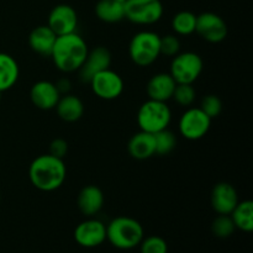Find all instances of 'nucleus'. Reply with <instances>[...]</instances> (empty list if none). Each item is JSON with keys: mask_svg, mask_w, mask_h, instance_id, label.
Listing matches in <instances>:
<instances>
[{"mask_svg": "<svg viewBox=\"0 0 253 253\" xmlns=\"http://www.w3.org/2000/svg\"><path fill=\"white\" fill-rule=\"evenodd\" d=\"M195 32L210 43H219L226 39L227 25L220 15L207 11L197 16Z\"/></svg>", "mask_w": 253, "mask_h": 253, "instance_id": "10", "label": "nucleus"}, {"mask_svg": "<svg viewBox=\"0 0 253 253\" xmlns=\"http://www.w3.org/2000/svg\"><path fill=\"white\" fill-rule=\"evenodd\" d=\"M160 44V35L153 31H140L131 39L128 44V56L136 66H151L161 56Z\"/></svg>", "mask_w": 253, "mask_h": 253, "instance_id": "4", "label": "nucleus"}, {"mask_svg": "<svg viewBox=\"0 0 253 253\" xmlns=\"http://www.w3.org/2000/svg\"><path fill=\"white\" fill-rule=\"evenodd\" d=\"M47 26L57 36L73 34L77 31V26H78V14L71 5L59 4L49 12Z\"/></svg>", "mask_w": 253, "mask_h": 253, "instance_id": "11", "label": "nucleus"}, {"mask_svg": "<svg viewBox=\"0 0 253 253\" xmlns=\"http://www.w3.org/2000/svg\"><path fill=\"white\" fill-rule=\"evenodd\" d=\"M57 35L47 25L35 27L29 36V44L35 53L42 57H51L56 43Z\"/></svg>", "mask_w": 253, "mask_h": 253, "instance_id": "18", "label": "nucleus"}, {"mask_svg": "<svg viewBox=\"0 0 253 253\" xmlns=\"http://www.w3.org/2000/svg\"><path fill=\"white\" fill-rule=\"evenodd\" d=\"M195 96H197V91H195L193 84H177L172 98L174 99L178 105L189 108L194 103Z\"/></svg>", "mask_w": 253, "mask_h": 253, "instance_id": "27", "label": "nucleus"}, {"mask_svg": "<svg viewBox=\"0 0 253 253\" xmlns=\"http://www.w3.org/2000/svg\"><path fill=\"white\" fill-rule=\"evenodd\" d=\"M211 125V119L200 108H188L182 114L178 123L180 135L190 141L204 137Z\"/></svg>", "mask_w": 253, "mask_h": 253, "instance_id": "8", "label": "nucleus"}, {"mask_svg": "<svg viewBox=\"0 0 253 253\" xmlns=\"http://www.w3.org/2000/svg\"><path fill=\"white\" fill-rule=\"evenodd\" d=\"M67 177L64 161L52 155H41L35 158L29 168L31 184L41 192H54L63 185Z\"/></svg>", "mask_w": 253, "mask_h": 253, "instance_id": "1", "label": "nucleus"}, {"mask_svg": "<svg viewBox=\"0 0 253 253\" xmlns=\"http://www.w3.org/2000/svg\"><path fill=\"white\" fill-rule=\"evenodd\" d=\"M155 136V146H156V155L166 156L169 155L177 145V138L175 135L169 131L168 128H165L162 131L153 133Z\"/></svg>", "mask_w": 253, "mask_h": 253, "instance_id": "25", "label": "nucleus"}, {"mask_svg": "<svg viewBox=\"0 0 253 253\" xmlns=\"http://www.w3.org/2000/svg\"><path fill=\"white\" fill-rule=\"evenodd\" d=\"M54 84H56L57 89H58V91H59V94H61V95L68 94L69 89H71V82H69L68 79H66V78L59 79V81L57 82V83H54Z\"/></svg>", "mask_w": 253, "mask_h": 253, "instance_id": "32", "label": "nucleus"}, {"mask_svg": "<svg viewBox=\"0 0 253 253\" xmlns=\"http://www.w3.org/2000/svg\"><path fill=\"white\" fill-rule=\"evenodd\" d=\"M141 253H168V245L161 236L143 237L140 244Z\"/></svg>", "mask_w": 253, "mask_h": 253, "instance_id": "28", "label": "nucleus"}, {"mask_svg": "<svg viewBox=\"0 0 253 253\" xmlns=\"http://www.w3.org/2000/svg\"><path fill=\"white\" fill-rule=\"evenodd\" d=\"M127 151L135 160L145 161L156 155L155 136L153 133L138 131L128 141Z\"/></svg>", "mask_w": 253, "mask_h": 253, "instance_id": "19", "label": "nucleus"}, {"mask_svg": "<svg viewBox=\"0 0 253 253\" xmlns=\"http://www.w3.org/2000/svg\"><path fill=\"white\" fill-rule=\"evenodd\" d=\"M68 153V143L63 138H54L49 145V155L63 160Z\"/></svg>", "mask_w": 253, "mask_h": 253, "instance_id": "31", "label": "nucleus"}, {"mask_svg": "<svg viewBox=\"0 0 253 253\" xmlns=\"http://www.w3.org/2000/svg\"><path fill=\"white\" fill-rule=\"evenodd\" d=\"M0 98H1V91H0Z\"/></svg>", "mask_w": 253, "mask_h": 253, "instance_id": "34", "label": "nucleus"}, {"mask_svg": "<svg viewBox=\"0 0 253 253\" xmlns=\"http://www.w3.org/2000/svg\"><path fill=\"white\" fill-rule=\"evenodd\" d=\"M118 1H121V2H125L126 0H118Z\"/></svg>", "mask_w": 253, "mask_h": 253, "instance_id": "33", "label": "nucleus"}, {"mask_svg": "<svg viewBox=\"0 0 253 253\" xmlns=\"http://www.w3.org/2000/svg\"><path fill=\"white\" fill-rule=\"evenodd\" d=\"M20 76V68L16 59L10 54L0 52V91L11 89Z\"/></svg>", "mask_w": 253, "mask_h": 253, "instance_id": "21", "label": "nucleus"}, {"mask_svg": "<svg viewBox=\"0 0 253 253\" xmlns=\"http://www.w3.org/2000/svg\"><path fill=\"white\" fill-rule=\"evenodd\" d=\"M230 216L236 229L244 232H251L253 230V203L251 200L239 202Z\"/></svg>", "mask_w": 253, "mask_h": 253, "instance_id": "23", "label": "nucleus"}, {"mask_svg": "<svg viewBox=\"0 0 253 253\" xmlns=\"http://www.w3.org/2000/svg\"><path fill=\"white\" fill-rule=\"evenodd\" d=\"M177 83L169 73H157L148 81L146 91L148 99L158 101H166L172 99Z\"/></svg>", "mask_w": 253, "mask_h": 253, "instance_id": "16", "label": "nucleus"}, {"mask_svg": "<svg viewBox=\"0 0 253 253\" xmlns=\"http://www.w3.org/2000/svg\"><path fill=\"white\" fill-rule=\"evenodd\" d=\"M61 94L56 84L49 81H39L31 86L30 99L37 109L41 110H52L56 108Z\"/></svg>", "mask_w": 253, "mask_h": 253, "instance_id": "15", "label": "nucleus"}, {"mask_svg": "<svg viewBox=\"0 0 253 253\" xmlns=\"http://www.w3.org/2000/svg\"><path fill=\"white\" fill-rule=\"evenodd\" d=\"M143 237L142 225L133 217H115L106 226V240L119 250L133 249L141 244Z\"/></svg>", "mask_w": 253, "mask_h": 253, "instance_id": "3", "label": "nucleus"}, {"mask_svg": "<svg viewBox=\"0 0 253 253\" xmlns=\"http://www.w3.org/2000/svg\"><path fill=\"white\" fill-rule=\"evenodd\" d=\"M95 15L100 21L115 24L125 19L124 2L118 0H99L95 5Z\"/></svg>", "mask_w": 253, "mask_h": 253, "instance_id": "22", "label": "nucleus"}, {"mask_svg": "<svg viewBox=\"0 0 253 253\" xmlns=\"http://www.w3.org/2000/svg\"><path fill=\"white\" fill-rule=\"evenodd\" d=\"M0 200H1V195H0Z\"/></svg>", "mask_w": 253, "mask_h": 253, "instance_id": "35", "label": "nucleus"}, {"mask_svg": "<svg viewBox=\"0 0 253 253\" xmlns=\"http://www.w3.org/2000/svg\"><path fill=\"white\" fill-rule=\"evenodd\" d=\"M111 53L106 47L99 46L88 52L85 61L79 68V78L84 83H89L94 76L110 68Z\"/></svg>", "mask_w": 253, "mask_h": 253, "instance_id": "13", "label": "nucleus"}, {"mask_svg": "<svg viewBox=\"0 0 253 253\" xmlns=\"http://www.w3.org/2000/svg\"><path fill=\"white\" fill-rule=\"evenodd\" d=\"M54 109H56L59 119L66 123H76L84 114L83 101L78 96L72 95V94L61 95Z\"/></svg>", "mask_w": 253, "mask_h": 253, "instance_id": "20", "label": "nucleus"}, {"mask_svg": "<svg viewBox=\"0 0 253 253\" xmlns=\"http://www.w3.org/2000/svg\"><path fill=\"white\" fill-rule=\"evenodd\" d=\"M172 120V113L166 101L148 99L137 111V125L141 131L156 133L168 128Z\"/></svg>", "mask_w": 253, "mask_h": 253, "instance_id": "5", "label": "nucleus"}, {"mask_svg": "<svg viewBox=\"0 0 253 253\" xmlns=\"http://www.w3.org/2000/svg\"><path fill=\"white\" fill-rule=\"evenodd\" d=\"M200 109L212 120V119L217 118L221 114L222 101L217 95L209 94V95L203 98L202 104H200Z\"/></svg>", "mask_w": 253, "mask_h": 253, "instance_id": "29", "label": "nucleus"}, {"mask_svg": "<svg viewBox=\"0 0 253 253\" xmlns=\"http://www.w3.org/2000/svg\"><path fill=\"white\" fill-rule=\"evenodd\" d=\"M204 69L202 57L195 52H179L173 57L169 74L177 84H193Z\"/></svg>", "mask_w": 253, "mask_h": 253, "instance_id": "6", "label": "nucleus"}, {"mask_svg": "<svg viewBox=\"0 0 253 253\" xmlns=\"http://www.w3.org/2000/svg\"><path fill=\"white\" fill-rule=\"evenodd\" d=\"M88 44L77 32L57 36L51 58L54 66L64 73L79 71L88 56Z\"/></svg>", "mask_w": 253, "mask_h": 253, "instance_id": "2", "label": "nucleus"}, {"mask_svg": "<svg viewBox=\"0 0 253 253\" xmlns=\"http://www.w3.org/2000/svg\"><path fill=\"white\" fill-rule=\"evenodd\" d=\"M197 27V15L188 10L177 12L172 19L173 31L180 36H189L194 34Z\"/></svg>", "mask_w": 253, "mask_h": 253, "instance_id": "24", "label": "nucleus"}, {"mask_svg": "<svg viewBox=\"0 0 253 253\" xmlns=\"http://www.w3.org/2000/svg\"><path fill=\"white\" fill-rule=\"evenodd\" d=\"M125 19L136 25H153L163 16L161 0H126Z\"/></svg>", "mask_w": 253, "mask_h": 253, "instance_id": "7", "label": "nucleus"}, {"mask_svg": "<svg viewBox=\"0 0 253 253\" xmlns=\"http://www.w3.org/2000/svg\"><path fill=\"white\" fill-rule=\"evenodd\" d=\"M77 204L81 212L85 216H94L98 214L104 205V194L96 185H86L82 188L77 198Z\"/></svg>", "mask_w": 253, "mask_h": 253, "instance_id": "17", "label": "nucleus"}, {"mask_svg": "<svg viewBox=\"0 0 253 253\" xmlns=\"http://www.w3.org/2000/svg\"><path fill=\"white\" fill-rule=\"evenodd\" d=\"M234 221L230 215H219L211 224V231L219 239H227L235 232Z\"/></svg>", "mask_w": 253, "mask_h": 253, "instance_id": "26", "label": "nucleus"}, {"mask_svg": "<svg viewBox=\"0 0 253 253\" xmlns=\"http://www.w3.org/2000/svg\"><path fill=\"white\" fill-rule=\"evenodd\" d=\"M89 84L93 93L103 100H114L119 98L125 88L120 74L111 71L110 68L94 76Z\"/></svg>", "mask_w": 253, "mask_h": 253, "instance_id": "9", "label": "nucleus"}, {"mask_svg": "<svg viewBox=\"0 0 253 253\" xmlns=\"http://www.w3.org/2000/svg\"><path fill=\"white\" fill-rule=\"evenodd\" d=\"M161 54L174 57L180 52V41L175 35H166L161 37Z\"/></svg>", "mask_w": 253, "mask_h": 253, "instance_id": "30", "label": "nucleus"}, {"mask_svg": "<svg viewBox=\"0 0 253 253\" xmlns=\"http://www.w3.org/2000/svg\"><path fill=\"white\" fill-rule=\"evenodd\" d=\"M210 203L219 215H230L239 203V195L232 184L226 182L217 183L211 190Z\"/></svg>", "mask_w": 253, "mask_h": 253, "instance_id": "14", "label": "nucleus"}, {"mask_svg": "<svg viewBox=\"0 0 253 253\" xmlns=\"http://www.w3.org/2000/svg\"><path fill=\"white\" fill-rule=\"evenodd\" d=\"M74 240L85 249L98 247L106 240V226L96 219L82 221L74 230Z\"/></svg>", "mask_w": 253, "mask_h": 253, "instance_id": "12", "label": "nucleus"}]
</instances>
